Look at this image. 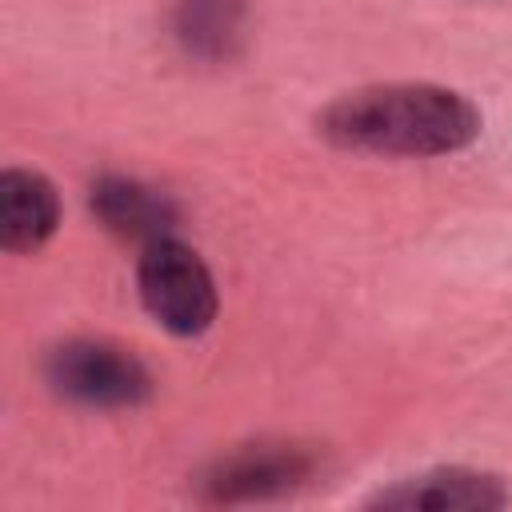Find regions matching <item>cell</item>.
Segmentation results:
<instances>
[{"label":"cell","mask_w":512,"mask_h":512,"mask_svg":"<svg viewBox=\"0 0 512 512\" xmlns=\"http://www.w3.org/2000/svg\"><path fill=\"white\" fill-rule=\"evenodd\" d=\"M480 108L444 84L396 80L336 96L316 116V136L340 152L428 160L448 156L480 136Z\"/></svg>","instance_id":"6da1fadb"},{"label":"cell","mask_w":512,"mask_h":512,"mask_svg":"<svg viewBox=\"0 0 512 512\" xmlns=\"http://www.w3.org/2000/svg\"><path fill=\"white\" fill-rule=\"evenodd\" d=\"M44 380L60 400H72L80 408H100V412L140 408L152 400L148 364L132 348L100 336L60 340L44 356Z\"/></svg>","instance_id":"7a4b0ae2"},{"label":"cell","mask_w":512,"mask_h":512,"mask_svg":"<svg viewBox=\"0 0 512 512\" xmlns=\"http://www.w3.org/2000/svg\"><path fill=\"white\" fill-rule=\"evenodd\" d=\"M136 292L144 312L172 336H204L216 324L220 292L196 248L176 236L152 240L136 260Z\"/></svg>","instance_id":"3957f363"},{"label":"cell","mask_w":512,"mask_h":512,"mask_svg":"<svg viewBox=\"0 0 512 512\" xmlns=\"http://www.w3.org/2000/svg\"><path fill=\"white\" fill-rule=\"evenodd\" d=\"M320 468L312 444L296 440H256L224 452L200 476V500L208 504H248L276 500L304 488Z\"/></svg>","instance_id":"277c9868"},{"label":"cell","mask_w":512,"mask_h":512,"mask_svg":"<svg viewBox=\"0 0 512 512\" xmlns=\"http://www.w3.org/2000/svg\"><path fill=\"white\" fill-rule=\"evenodd\" d=\"M512 500L504 480L484 468L444 464L428 468L404 480H392L388 488H376L364 504L388 508V512H496Z\"/></svg>","instance_id":"5b68a950"},{"label":"cell","mask_w":512,"mask_h":512,"mask_svg":"<svg viewBox=\"0 0 512 512\" xmlns=\"http://www.w3.org/2000/svg\"><path fill=\"white\" fill-rule=\"evenodd\" d=\"M88 208L96 216L100 228H108L112 236L148 248L152 240H164L176 232V204L156 192L152 184L136 180V176H100L88 188Z\"/></svg>","instance_id":"8992f818"},{"label":"cell","mask_w":512,"mask_h":512,"mask_svg":"<svg viewBox=\"0 0 512 512\" xmlns=\"http://www.w3.org/2000/svg\"><path fill=\"white\" fill-rule=\"evenodd\" d=\"M60 228V192L36 168L0 172V248L36 256Z\"/></svg>","instance_id":"52a82bcc"},{"label":"cell","mask_w":512,"mask_h":512,"mask_svg":"<svg viewBox=\"0 0 512 512\" xmlns=\"http://www.w3.org/2000/svg\"><path fill=\"white\" fill-rule=\"evenodd\" d=\"M244 0H172V40L200 64H224L244 44Z\"/></svg>","instance_id":"ba28073f"}]
</instances>
